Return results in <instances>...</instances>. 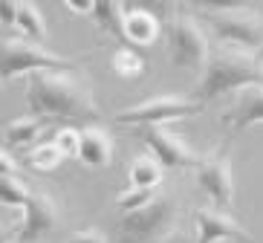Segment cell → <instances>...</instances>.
Instances as JSON below:
<instances>
[{"label":"cell","mask_w":263,"mask_h":243,"mask_svg":"<svg viewBox=\"0 0 263 243\" xmlns=\"http://www.w3.org/2000/svg\"><path fill=\"white\" fill-rule=\"evenodd\" d=\"M147 3H154V6H171L174 0H147Z\"/></svg>","instance_id":"obj_29"},{"label":"cell","mask_w":263,"mask_h":243,"mask_svg":"<svg viewBox=\"0 0 263 243\" xmlns=\"http://www.w3.org/2000/svg\"><path fill=\"white\" fill-rule=\"evenodd\" d=\"M156 200V189H136V185H127L122 194L116 197V205L122 214H130V212H139L145 209L147 203Z\"/></svg>","instance_id":"obj_22"},{"label":"cell","mask_w":263,"mask_h":243,"mask_svg":"<svg viewBox=\"0 0 263 243\" xmlns=\"http://www.w3.org/2000/svg\"><path fill=\"white\" fill-rule=\"evenodd\" d=\"M70 243H107V235L101 229H81L70 237Z\"/></svg>","instance_id":"obj_25"},{"label":"cell","mask_w":263,"mask_h":243,"mask_svg":"<svg viewBox=\"0 0 263 243\" xmlns=\"http://www.w3.org/2000/svg\"><path fill=\"white\" fill-rule=\"evenodd\" d=\"M209 26L220 44L263 52V17L252 12H214L209 15Z\"/></svg>","instance_id":"obj_9"},{"label":"cell","mask_w":263,"mask_h":243,"mask_svg":"<svg viewBox=\"0 0 263 243\" xmlns=\"http://www.w3.org/2000/svg\"><path fill=\"white\" fill-rule=\"evenodd\" d=\"M194 180L200 191L211 200V205L232 212L237 200V185H234V159H232V145L220 142L214 151H209L202 162L194 168Z\"/></svg>","instance_id":"obj_6"},{"label":"cell","mask_w":263,"mask_h":243,"mask_svg":"<svg viewBox=\"0 0 263 243\" xmlns=\"http://www.w3.org/2000/svg\"><path fill=\"white\" fill-rule=\"evenodd\" d=\"M194 229L197 243H255V237L249 235V229L240 223L237 217L217 209V205H202L194 212Z\"/></svg>","instance_id":"obj_11"},{"label":"cell","mask_w":263,"mask_h":243,"mask_svg":"<svg viewBox=\"0 0 263 243\" xmlns=\"http://www.w3.org/2000/svg\"><path fill=\"white\" fill-rule=\"evenodd\" d=\"M124 0H96V9H93V21L104 35L110 38H124Z\"/></svg>","instance_id":"obj_17"},{"label":"cell","mask_w":263,"mask_h":243,"mask_svg":"<svg viewBox=\"0 0 263 243\" xmlns=\"http://www.w3.org/2000/svg\"><path fill=\"white\" fill-rule=\"evenodd\" d=\"M52 142L67 154V157H78V148H81V130L72 127V125H64V127H58V130L52 134Z\"/></svg>","instance_id":"obj_24"},{"label":"cell","mask_w":263,"mask_h":243,"mask_svg":"<svg viewBox=\"0 0 263 243\" xmlns=\"http://www.w3.org/2000/svg\"><path fill=\"white\" fill-rule=\"evenodd\" d=\"M159 243H197V240H191V237H188L182 229H171V232H168V235H165Z\"/></svg>","instance_id":"obj_28"},{"label":"cell","mask_w":263,"mask_h":243,"mask_svg":"<svg viewBox=\"0 0 263 243\" xmlns=\"http://www.w3.org/2000/svg\"><path fill=\"white\" fill-rule=\"evenodd\" d=\"M194 9H200L205 15H214V12H249L255 6V0H188Z\"/></svg>","instance_id":"obj_23"},{"label":"cell","mask_w":263,"mask_h":243,"mask_svg":"<svg viewBox=\"0 0 263 243\" xmlns=\"http://www.w3.org/2000/svg\"><path fill=\"white\" fill-rule=\"evenodd\" d=\"M15 29L21 32V38H29V41H44L49 38V26H47V17L35 6V0H21V9H17V21H15Z\"/></svg>","instance_id":"obj_18"},{"label":"cell","mask_w":263,"mask_h":243,"mask_svg":"<svg viewBox=\"0 0 263 243\" xmlns=\"http://www.w3.org/2000/svg\"><path fill=\"white\" fill-rule=\"evenodd\" d=\"M32 194H35V189H32L26 180H21V177L12 174V171H3V191H0V200H3L6 209H17V212L26 209Z\"/></svg>","instance_id":"obj_21"},{"label":"cell","mask_w":263,"mask_h":243,"mask_svg":"<svg viewBox=\"0 0 263 243\" xmlns=\"http://www.w3.org/2000/svg\"><path fill=\"white\" fill-rule=\"evenodd\" d=\"M17 9H21V0H0V12H3V26L15 29Z\"/></svg>","instance_id":"obj_26"},{"label":"cell","mask_w":263,"mask_h":243,"mask_svg":"<svg viewBox=\"0 0 263 243\" xmlns=\"http://www.w3.org/2000/svg\"><path fill=\"white\" fill-rule=\"evenodd\" d=\"M52 125L49 119L41 116H21V119H9L3 127V139H6V151H17V148H35L38 139L47 134V127Z\"/></svg>","instance_id":"obj_14"},{"label":"cell","mask_w":263,"mask_h":243,"mask_svg":"<svg viewBox=\"0 0 263 243\" xmlns=\"http://www.w3.org/2000/svg\"><path fill=\"white\" fill-rule=\"evenodd\" d=\"M165 177V165L154 154H136L127 168V182L136 189H159Z\"/></svg>","instance_id":"obj_16"},{"label":"cell","mask_w":263,"mask_h":243,"mask_svg":"<svg viewBox=\"0 0 263 243\" xmlns=\"http://www.w3.org/2000/svg\"><path fill=\"white\" fill-rule=\"evenodd\" d=\"M142 142L147 145V151L154 154L165 168L171 171H185V168H197L202 162L205 154L194 148L191 142H185L179 134L168 130L165 125H156V127H142Z\"/></svg>","instance_id":"obj_10"},{"label":"cell","mask_w":263,"mask_h":243,"mask_svg":"<svg viewBox=\"0 0 263 243\" xmlns=\"http://www.w3.org/2000/svg\"><path fill=\"white\" fill-rule=\"evenodd\" d=\"M159 32H162V24L151 9H127V15H124V41H130L136 47H151V44H156Z\"/></svg>","instance_id":"obj_15"},{"label":"cell","mask_w":263,"mask_h":243,"mask_svg":"<svg viewBox=\"0 0 263 243\" xmlns=\"http://www.w3.org/2000/svg\"><path fill=\"white\" fill-rule=\"evenodd\" d=\"M64 70H78V61L61 52H52L38 41L21 38V35L3 41V81H15L21 76H35V72Z\"/></svg>","instance_id":"obj_3"},{"label":"cell","mask_w":263,"mask_h":243,"mask_svg":"<svg viewBox=\"0 0 263 243\" xmlns=\"http://www.w3.org/2000/svg\"><path fill=\"white\" fill-rule=\"evenodd\" d=\"M64 159H67V154H64L52 139H49V142H38L35 148L26 151V165H29L32 171H38V174L55 171Z\"/></svg>","instance_id":"obj_19"},{"label":"cell","mask_w":263,"mask_h":243,"mask_svg":"<svg viewBox=\"0 0 263 243\" xmlns=\"http://www.w3.org/2000/svg\"><path fill=\"white\" fill-rule=\"evenodd\" d=\"M177 220V200L171 194H156L139 212H130L119 220V232L124 243H159Z\"/></svg>","instance_id":"obj_7"},{"label":"cell","mask_w":263,"mask_h":243,"mask_svg":"<svg viewBox=\"0 0 263 243\" xmlns=\"http://www.w3.org/2000/svg\"><path fill=\"white\" fill-rule=\"evenodd\" d=\"M26 110L32 116L49 119H72V122H99L101 110L96 104L93 84L84 72H35L26 84Z\"/></svg>","instance_id":"obj_1"},{"label":"cell","mask_w":263,"mask_h":243,"mask_svg":"<svg viewBox=\"0 0 263 243\" xmlns=\"http://www.w3.org/2000/svg\"><path fill=\"white\" fill-rule=\"evenodd\" d=\"M168 47H171V61L185 70H202L211 61V38L205 26L188 12H177L168 24Z\"/></svg>","instance_id":"obj_5"},{"label":"cell","mask_w":263,"mask_h":243,"mask_svg":"<svg viewBox=\"0 0 263 243\" xmlns=\"http://www.w3.org/2000/svg\"><path fill=\"white\" fill-rule=\"evenodd\" d=\"M61 229V205L52 194L35 191L26 209H21L17 226L9 229L6 243H41Z\"/></svg>","instance_id":"obj_8"},{"label":"cell","mask_w":263,"mask_h":243,"mask_svg":"<svg viewBox=\"0 0 263 243\" xmlns=\"http://www.w3.org/2000/svg\"><path fill=\"white\" fill-rule=\"evenodd\" d=\"M205 104L194 96H182V93H162V96H151L142 99L139 104L124 107L122 113H116V125L122 127H156V125H168L177 119H188L202 113Z\"/></svg>","instance_id":"obj_4"},{"label":"cell","mask_w":263,"mask_h":243,"mask_svg":"<svg viewBox=\"0 0 263 243\" xmlns=\"http://www.w3.org/2000/svg\"><path fill=\"white\" fill-rule=\"evenodd\" d=\"M223 122L234 134H243L246 127L263 125V84L243 87L234 93V104L223 113Z\"/></svg>","instance_id":"obj_12"},{"label":"cell","mask_w":263,"mask_h":243,"mask_svg":"<svg viewBox=\"0 0 263 243\" xmlns=\"http://www.w3.org/2000/svg\"><path fill=\"white\" fill-rule=\"evenodd\" d=\"M263 84V58L260 52H249L223 44L220 49L211 52L209 67L202 70L200 84L194 90V99L202 104L214 102L226 93H240L243 87Z\"/></svg>","instance_id":"obj_2"},{"label":"cell","mask_w":263,"mask_h":243,"mask_svg":"<svg viewBox=\"0 0 263 243\" xmlns=\"http://www.w3.org/2000/svg\"><path fill=\"white\" fill-rule=\"evenodd\" d=\"M113 154H116V148H113V136H110L101 125L81 127V148H78V159H81L87 168H93V171L107 168V165L113 162Z\"/></svg>","instance_id":"obj_13"},{"label":"cell","mask_w":263,"mask_h":243,"mask_svg":"<svg viewBox=\"0 0 263 243\" xmlns=\"http://www.w3.org/2000/svg\"><path fill=\"white\" fill-rule=\"evenodd\" d=\"M110 70L116 72L119 79L133 81V79H139V76H145L147 64H145V58H142V55L136 52V49H130V47H119L116 52H110Z\"/></svg>","instance_id":"obj_20"},{"label":"cell","mask_w":263,"mask_h":243,"mask_svg":"<svg viewBox=\"0 0 263 243\" xmlns=\"http://www.w3.org/2000/svg\"><path fill=\"white\" fill-rule=\"evenodd\" d=\"M64 6L70 9L72 15H93L96 0H64Z\"/></svg>","instance_id":"obj_27"}]
</instances>
